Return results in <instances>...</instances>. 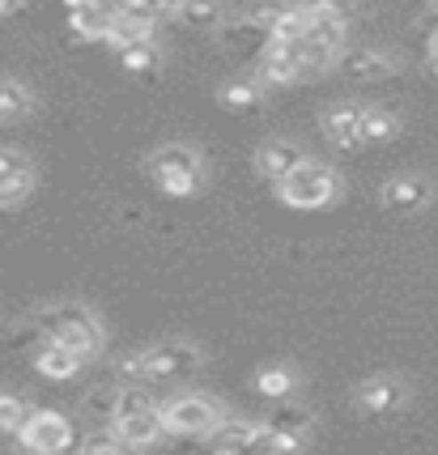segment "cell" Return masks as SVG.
<instances>
[{
    "label": "cell",
    "instance_id": "cell-35",
    "mask_svg": "<svg viewBox=\"0 0 438 455\" xmlns=\"http://www.w3.org/2000/svg\"><path fill=\"white\" fill-rule=\"evenodd\" d=\"M4 213H9V209H4V204H0V218H4Z\"/></svg>",
    "mask_w": 438,
    "mask_h": 455
},
{
    "label": "cell",
    "instance_id": "cell-22",
    "mask_svg": "<svg viewBox=\"0 0 438 455\" xmlns=\"http://www.w3.org/2000/svg\"><path fill=\"white\" fill-rule=\"evenodd\" d=\"M221 107H230V111H251V107H259L264 102V81H230L226 90L218 94Z\"/></svg>",
    "mask_w": 438,
    "mask_h": 455
},
{
    "label": "cell",
    "instance_id": "cell-28",
    "mask_svg": "<svg viewBox=\"0 0 438 455\" xmlns=\"http://www.w3.org/2000/svg\"><path fill=\"white\" fill-rule=\"evenodd\" d=\"M26 417H30L26 400H21V396H9V392H0V435H18Z\"/></svg>",
    "mask_w": 438,
    "mask_h": 455
},
{
    "label": "cell",
    "instance_id": "cell-5",
    "mask_svg": "<svg viewBox=\"0 0 438 455\" xmlns=\"http://www.w3.org/2000/svg\"><path fill=\"white\" fill-rule=\"evenodd\" d=\"M221 421V409L209 396H179L162 409V430L179 438H204Z\"/></svg>",
    "mask_w": 438,
    "mask_h": 455
},
{
    "label": "cell",
    "instance_id": "cell-32",
    "mask_svg": "<svg viewBox=\"0 0 438 455\" xmlns=\"http://www.w3.org/2000/svg\"><path fill=\"white\" fill-rule=\"evenodd\" d=\"M115 375H120V383H145V357H140V354L120 357Z\"/></svg>",
    "mask_w": 438,
    "mask_h": 455
},
{
    "label": "cell",
    "instance_id": "cell-29",
    "mask_svg": "<svg viewBox=\"0 0 438 455\" xmlns=\"http://www.w3.org/2000/svg\"><path fill=\"white\" fill-rule=\"evenodd\" d=\"M30 192H35V171L13 175V179H0V204H4V209H18Z\"/></svg>",
    "mask_w": 438,
    "mask_h": 455
},
{
    "label": "cell",
    "instance_id": "cell-30",
    "mask_svg": "<svg viewBox=\"0 0 438 455\" xmlns=\"http://www.w3.org/2000/svg\"><path fill=\"white\" fill-rule=\"evenodd\" d=\"M26 171H35L30 158L13 149V145H0V179H13V175H26Z\"/></svg>",
    "mask_w": 438,
    "mask_h": 455
},
{
    "label": "cell",
    "instance_id": "cell-7",
    "mask_svg": "<svg viewBox=\"0 0 438 455\" xmlns=\"http://www.w3.org/2000/svg\"><path fill=\"white\" fill-rule=\"evenodd\" d=\"M145 383H158V379H192L200 371V354L183 340H162L154 349H145Z\"/></svg>",
    "mask_w": 438,
    "mask_h": 455
},
{
    "label": "cell",
    "instance_id": "cell-33",
    "mask_svg": "<svg viewBox=\"0 0 438 455\" xmlns=\"http://www.w3.org/2000/svg\"><path fill=\"white\" fill-rule=\"evenodd\" d=\"M18 4H21V0H0V13H13Z\"/></svg>",
    "mask_w": 438,
    "mask_h": 455
},
{
    "label": "cell",
    "instance_id": "cell-2",
    "mask_svg": "<svg viewBox=\"0 0 438 455\" xmlns=\"http://www.w3.org/2000/svg\"><path fill=\"white\" fill-rule=\"evenodd\" d=\"M145 171L166 196H196L204 183V162L192 145H162L145 158Z\"/></svg>",
    "mask_w": 438,
    "mask_h": 455
},
{
    "label": "cell",
    "instance_id": "cell-11",
    "mask_svg": "<svg viewBox=\"0 0 438 455\" xmlns=\"http://www.w3.org/2000/svg\"><path fill=\"white\" fill-rule=\"evenodd\" d=\"M323 137L337 149H362V107L358 102H337L323 111Z\"/></svg>",
    "mask_w": 438,
    "mask_h": 455
},
{
    "label": "cell",
    "instance_id": "cell-20",
    "mask_svg": "<svg viewBox=\"0 0 438 455\" xmlns=\"http://www.w3.org/2000/svg\"><path fill=\"white\" fill-rule=\"evenodd\" d=\"M400 132V116L387 107H362V145H387Z\"/></svg>",
    "mask_w": 438,
    "mask_h": 455
},
{
    "label": "cell",
    "instance_id": "cell-3",
    "mask_svg": "<svg viewBox=\"0 0 438 455\" xmlns=\"http://www.w3.org/2000/svg\"><path fill=\"white\" fill-rule=\"evenodd\" d=\"M340 192V175L323 162H307L302 158L290 175L277 183V196L290 204V209H323L328 200H337Z\"/></svg>",
    "mask_w": 438,
    "mask_h": 455
},
{
    "label": "cell",
    "instance_id": "cell-8",
    "mask_svg": "<svg viewBox=\"0 0 438 455\" xmlns=\"http://www.w3.org/2000/svg\"><path fill=\"white\" fill-rule=\"evenodd\" d=\"M256 77L264 85H294L299 77V43H277L268 39L259 47V60H256Z\"/></svg>",
    "mask_w": 438,
    "mask_h": 455
},
{
    "label": "cell",
    "instance_id": "cell-31",
    "mask_svg": "<svg viewBox=\"0 0 438 455\" xmlns=\"http://www.w3.org/2000/svg\"><path fill=\"white\" fill-rule=\"evenodd\" d=\"M81 447H85V451H90V455H94V451H123V438L115 435V426L107 421V430H94V435L85 438Z\"/></svg>",
    "mask_w": 438,
    "mask_h": 455
},
{
    "label": "cell",
    "instance_id": "cell-17",
    "mask_svg": "<svg viewBox=\"0 0 438 455\" xmlns=\"http://www.w3.org/2000/svg\"><path fill=\"white\" fill-rule=\"evenodd\" d=\"M259 435H264V426H251V421H218L213 430H209V447L213 451H251L259 447Z\"/></svg>",
    "mask_w": 438,
    "mask_h": 455
},
{
    "label": "cell",
    "instance_id": "cell-15",
    "mask_svg": "<svg viewBox=\"0 0 438 455\" xmlns=\"http://www.w3.org/2000/svg\"><path fill=\"white\" fill-rule=\"evenodd\" d=\"M299 162H302V149L290 145V140H264L256 149V171L268 179V183H281Z\"/></svg>",
    "mask_w": 438,
    "mask_h": 455
},
{
    "label": "cell",
    "instance_id": "cell-27",
    "mask_svg": "<svg viewBox=\"0 0 438 455\" xmlns=\"http://www.w3.org/2000/svg\"><path fill=\"white\" fill-rule=\"evenodd\" d=\"M115 400H120V383H111V387H99V392H90L81 409H85L90 417H99L102 426H107V421L115 417Z\"/></svg>",
    "mask_w": 438,
    "mask_h": 455
},
{
    "label": "cell",
    "instance_id": "cell-18",
    "mask_svg": "<svg viewBox=\"0 0 438 455\" xmlns=\"http://www.w3.org/2000/svg\"><path fill=\"white\" fill-rule=\"evenodd\" d=\"M111 18H115V9H107V4H85V9H73V13H68V26H73L77 39L102 43L107 30H111Z\"/></svg>",
    "mask_w": 438,
    "mask_h": 455
},
{
    "label": "cell",
    "instance_id": "cell-23",
    "mask_svg": "<svg viewBox=\"0 0 438 455\" xmlns=\"http://www.w3.org/2000/svg\"><path fill=\"white\" fill-rule=\"evenodd\" d=\"M302 9H307V18L311 21H354L358 13V4L354 0H302Z\"/></svg>",
    "mask_w": 438,
    "mask_h": 455
},
{
    "label": "cell",
    "instance_id": "cell-4",
    "mask_svg": "<svg viewBox=\"0 0 438 455\" xmlns=\"http://www.w3.org/2000/svg\"><path fill=\"white\" fill-rule=\"evenodd\" d=\"M311 426H315V413L307 404H277L273 417L264 421L259 447L264 451H302L311 438Z\"/></svg>",
    "mask_w": 438,
    "mask_h": 455
},
{
    "label": "cell",
    "instance_id": "cell-9",
    "mask_svg": "<svg viewBox=\"0 0 438 455\" xmlns=\"http://www.w3.org/2000/svg\"><path fill=\"white\" fill-rule=\"evenodd\" d=\"M337 68L354 81H387L400 64L383 47H349L345 56H337Z\"/></svg>",
    "mask_w": 438,
    "mask_h": 455
},
{
    "label": "cell",
    "instance_id": "cell-13",
    "mask_svg": "<svg viewBox=\"0 0 438 455\" xmlns=\"http://www.w3.org/2000/svg\"><path fill=\"white\" fill-rule=\"evenodd\" d=\"M115 435L123 438V447H154L166 430H162V409H145V413H128V417H111Z\"/></svg>",
    "mask_w": 438,
    "mask_h": 455
},
{
    "label": "cell",
    "instance_id": "cell-24",
    "mask_svg": "<svg viewBox=\"0 0 438 455\" xmlns=\"http://www.w3.org/2000/svg\"><path fill=\"white\" fill-rule=\"evenodd\" d=\"M290 387H294V375L285 371V366H264L256 375V392L264 400H285L290 396Z\"/></svg>",
    "mask_w": 438,
    "mask_h": 455
},
{
    "label": "cell",
    "instance_id": "cell-1",
    "mask_svg": "<svg viewBox=\"0 0 438 455\" xmlns=\"http://www.w3.org/2000/svg\"><path fill=\"white\" fill-rule=\"evenodd\" d=\"M35 328H39L47 340H60V345H68V349H77L85 362L102 354V328H99V319L90 315L85 307H77V302L47 307V311L35 319Z\"/></svg>",
    "mask_w": 438,
    "mask_h": 455
},
{
    "label": "cell",
    "instance_id": "cell-26",
    "mask_svg": "<svg viewBox=\"0 0 438 455\" xmlns=\"http://www.w3.org/2000/svg\"><path fill=\"white\" fill-rule=\"evenodd\" d=\"M307 39L319 43V47H328V52H345V39H349V26L345 21H311V30H307Z\"/></svg>",
    "mask_w": 438,
    "mask_h": 455
},
{
    "label": "cell",
    "instance_id": "cell-19",
    "mask_svg": "<svg viewBox=\"0 0 438 455\" xmlns=\"http://www.w3.org/2000/svg\"><path fill=\"white\" fill-rule=\"evenodd\" d=\"M171 18L187 26V30H218L221 26V4L218 0H179L171 9Z\"/></svg>",
    "mask_w": 438,
    "mask_h": 455
},
{
    "label": "cell",
    "instance_id": "cell-16",
    "mask_svg": "<svg viewBox=\"0 0 438 455\" xmlns=\"http://www.w3.org/2000/svg\"><path fill=\"white\" fill-rule=\"evenodd\" d=\"M35 366H39V375L47 379H73L85 366V357L77 349H68L60 340H43L39 349H35Z\"/></svg>",
    "mask_w": 438,
    "mask_h": 455
},
{
    "label": "cell",
    "instance_id": "cell-14",
    "mask_svg": "<svg viewBox=\"0 0 438 455\" xmlns=\"http://www.w3.org/2000/svg\"><path fill=\"white\" fill-rule=\"evenodd\" d=\"M154 30H158V18H149V13H128V9H115V18H111V30H107V47L111 52H123V47H132V43H145L154 39Z\"/></svg>",
    "mask_w": 438,
    "mask_h": 455
},
{
    "label": "cell",
    "instance_id": "cell-34",
    "mask_svg": "<svg viewBox=\"0 0 438 455\" xmlns=\"http://www.w3.org/2000/svg\"><path fill=\"white\" fill-rule=\"evenodd\" d=\"M430 68H434V73H438V60H430Z\"/></svg>",
    "mask_w": 438,
    "mask_h": 455
},
{
    "label": "cell",
    "instance_id": "cell-6",
    "mask_svg": "<svg viewBox=\"0 0 438 455\" xmlns=\"http://www.w3.org/2000/svg\"><path fill=\"white\" fill-rule=\"evenodd\" d=\"M21 447L30 451H43V455H56V451H68L77 435H73V421L64 413H52V409H30V417L21 421Z\"/></svg>",
    "mask_w": 438,
    "mask_h": 455
},
{
    "label": "cell",
    "instance_id": "cell-12",
    "mask_svg": "<svg viewBox=\"0 0 438 455\" xmlns=\"http://www.w3.org/2000/svg\"><path fill=\"white\" fill-rule=\"evenodd\" d=\"M404 400H409V392L392 375L366 379L358 387V409H366V413H375V417H387V413H396V409H404Z\"/></svg>",
    "mask_w": 438,
    "mask_h": 455
},
{
    "label": "cell",
    "instance_id": "cell-25",
    "mask_svg": "<svg viewBox=\"0 0 438 455\" xmlns=\"http://www.w3.org/2000/svg\"><path fill=\"white\" fill-rule=\"evenodd\" d=\"M120 64L128 68V73H154L158 68V47H154V39H145V43H132V47H123L120 52Z\"/></svg>",
    "mask_w": 438,
    "mask_h": 455
},
{
    "label": "cell",
    "instance_id": "cell-21",
    "mask_svg": "<svg viewBox=\"0 0 438 455\" xmlns=\"http://www.w3.org/2000/svg\"><path fill=\"white\" fill-rule=\"evenodd\" d=\"M35 111V99L21 81H0V124H18Z\"/></svg>",
    "mask_w": 438,
    "mask_h": 455
},
{
    "label": "cell",
    "instance_id": "cell-10",
    "mask_svg": "<svg viewBox=\"0 0 438 455\" xmlns=\"http://www.w3.org/2000/svg\"><path fill=\"white\" fill-rule=\"evenodd\" d=\"M378 200H383L387 213H421V209L430 204V183L421 175H396L383 183Z\"/></svg>",
    "mask_w": 438,
    "mask_h": 455
}]
</instances>
